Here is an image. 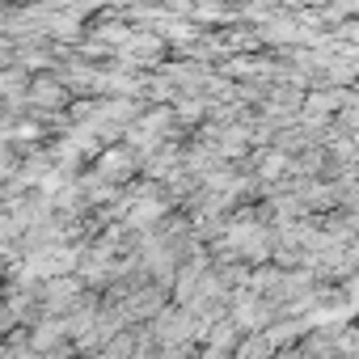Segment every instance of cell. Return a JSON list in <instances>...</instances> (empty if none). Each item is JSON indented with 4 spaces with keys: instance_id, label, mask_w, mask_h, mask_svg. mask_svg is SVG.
<instances>
[{
    "instance_id": "cell-1",
    "label": "cell",
    "mask_w": 359,
    "mask_h": 359,
    "mask_svg": "<svg viewBox=\"0 0 359 359\" xmlns=\"http://www.w3.org/2000/svg\"><path fill=\"white\" fill-rule=\"evenodd\" d=\"M72 262H76L72 250H47V254H34L26 262V275H68Z\"/></svg>"
},
{
    "instance_id": "cell-2",
    "label": "cell",
    "mask_w": 359,
    "mask_h": 359,
    "mask_svg": "<svg viewBox=\"0 0 359 359\" xmlns=\"http://www.w3.org/2000/svg\"><path fill=\"white\" fill-rule=\"evenodd\" d=\"M229 245H233V250H241V254H262V233H258V229H250V224H237V229H233V237H229Z\"/></svg>"
},
{
    "instance_id": "cell-3",
    "label": "cell",
    "mask_w": 359,
    "mask_h": 359,
    "mask_svg": "<svg viewBox=\"0 0 359 359\" xmlns=\"http://www.w3.org/2000/svg\"><path fill=\"white\" fill-rule=\"evenodd\" d=\"M102 173L106 177H127L131 173V156L127 152H106L102 156Z\"/></svg>"
},
{
    "instance_id": "cell-4",
    "label": "cell",
    "mask_w": 359,
    "mask_h": 359,
    "mask_svg": "<svg viewBox=\"0 0 359 359\" xmlns=\"http://www.w3.org/2000/svg\"><path fill=\"white\" fill-rule=\"evenodd\" d=\"M64 334H68V325H64V321H55V325H43L34 342H39V346H55V342H60Z\"/></svg>"
},
{
    "instance_id": "cell-5",
    "label": "cell",
    "mask_w": 359,
    "mask_h": 359,
    "mask_svg": "<svg viewBox=\"0 0 359 359\" xmlns=\"http://www.w3.org/2000/svg\"><path fill=\"white\" fill-rule=\"evenodd\" d=\"M60 97H64V93L51 89V85H39V89H34V102H43V106H60Z\"/></svg>"
},
{
    "instance_id": "cell-6",
    "label": "cell",
    "mask_w": 359,
    "mask_h": 359,
    "mask_svg": "<svg viewBox=\"0 0 359 359\" xmlns=\"http://www.w3.org/2000/svg\"><path fill=\"white\" fill-rule=\"evenodd\" d=\"M152 216H161V203H144V208H135V212H131V224H148Z\"/></svg>"
},
{
    "instance_id": "cell-7",
    "label": "cell",
    "mask_w": 359,
    "mask_h": 359,
    "mask_svg": "<svg viewBox=\"0 0 359 359\" xmlns=\"http://www.w3.org/2000/svg\"><path fill=\"white\" fill-rule=\"evenodd\" d=\"M279 169H283V156H266V165H262V173H266V177H275Z\"/></svg>"
}]
</instances>
